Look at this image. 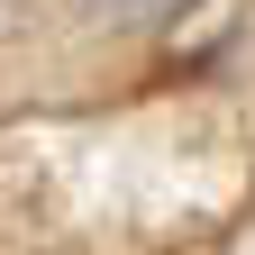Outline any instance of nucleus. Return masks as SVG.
<instances>
[{"mask_svg": "<svg viewBox=\"0 0 255 255\" xmlns=\"http://www.w3.org/2000/svg\"><path fill=\"white\" fill-rule=\"evenodd\" d=\"M91 18H110V27H164V18H182L191 0H82Z\"/></svg>", "mask_w": 255, "mask_h": 255, "instance_id": "obj_1", "label": "nucleus"}]
</instances>
